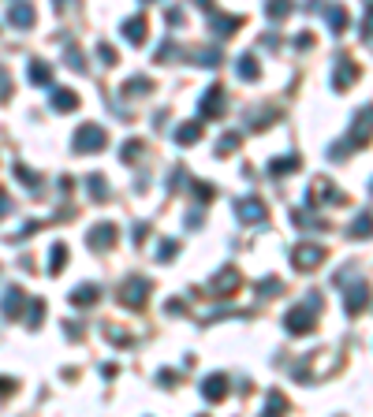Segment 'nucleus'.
Returning <instances> with one entry per match:
<instances>
[{
    "mask_svg": "<svg viewBox=\"0 0 373 417\" xmlns=\"http://www.w3.org/2000/svg\"><path fill=\"white\" fill-rule=\"evenodd\" d=\"M310 324H314V317H310L306 309H295V313L288 317V328H291V332H310Z\"/></svg>",
    "mask_w": 373,
    "mask_h": 417,
    "instance_id": "nucleus-6",
    "label": "nucleus"
},
{
    "mask_svg": "<svg viewBox=\"0 0 373 417\" xmlns=\"http://www.w3.org/2000/svg\"><path fill=\"white\" fill-rule=\"evenodd\" d=\"M52 105H57V108H75V105H79V97H75V94H68V90H60V94L52 97Z\"/></svg>",
    "mask_w": 373,
    "mask_h": 417,
    "instance_id": "nucleus-10",
    "label": "nucleus"
},
{
    "mask_svg": "<svg viewBox=\"0 0 373 417\" xmlns=\"http://www.w3.org/2000/svg\"><path fill=\"white\" fill-rule=\"evenodd\" d=\"M49 75H52L49 63H30V79L34 82H49Z\"/></svg>",
    "mask_w": 373,
    "mask_h": 417,
    "instance_id": "nucleus-11",
    "label": "nucleus"
},
{
    "mask_svg": "<svg viewBox=\"0 0 373 417\" xmlns=\"http://www.w3.org/2000/svg\"><path fill=\"white\" fill-rule=\"evenodd\" d=\"M94 298H97V287H90V283H86V287H79V291L71 294V302H75V305H90Z\"/></svg>",
    "mask_w": 373,
    "mask_h": 417,
    "instance_id": "nucleus-9",
    "label": "nucleus"
},
{
    "mask_svg": "<svg viewBox=\"0 0 373 417\" xmlns=\"http://www.w3.org/2000/svg\"><path fill=\"white\" fill-rule=\"evenodd\" d=\"M8 209H12V205H8V194H4V190H0V216H4V212H8Z\"/></svg>",
    "mask_w": 373,
    "mask_h": 417,
    "instance_id": "nucleus-17",
    "label": "nucleus"
},
{
    "mask_svg": "<svg viewBox=\"0 0 373 417\" xmlns=\"http://www.w3.org/2000/svg\"><path fill=\"white\" fill-rule=\"evenodd\" d=\"M366 34H373V12L366 15Z\"/></svg>",
    "mask_w": 373,
    "mask_h": 417,
    "instance_id": "nucleus-18",
    "label": "nucleus"
},
{
    "mask_svg": "<svg viewBox=\"0 0 373 417\" xmlns=\"http://www.w3.org/2000/svg\"><path fill=\"white\" fill-rule=\"evenodd\" d=\"M198 134H202V131H198L194 123H187L183 131H179V142H198Z\"/></svg>",
    "mask_w": 373,
    "mask_h": 417,
    "instance_id": "nucleus-14",
    "label": "nucleus"
},
{
    "mask_svg": "<svg viewBox=\"0 0 373 417\" xmlns=\"http://www.w3.org/2000/svg\"><path fill=\"white\" fill-rule=\"evenodd\" d=\"M123 38L134 41V45H142V41H145V23H142V19H131V23L123 26Z\"/></svg>",
    "mask_w": 373,
    "mask_h": 417,
    "instance_id": "nucleus-7",
    "label": "nucleus"
},
{
    "mask_svg": "<svg viewBox=\"0 0 373 417\" xmlns=\"http://www.w3.org/2000/svg\"><path fill=\"white\" fill-rule=\"evenodd\" d=\"M299 168V156H288V161H272V172H291Z\"/></svg>",
    "mask_w": 373,
    "mask_h": 417,
    "instance_id": "nucleus-12",
    "label": "nucleus"
},
{
    "mask_svg": "<svg viewBox=\"0 0 373 417\" xmlns=\"http://www.w3.org/2000/svg\"><path fill=\"white\" fill-rule=\"evenodd\" d=\"M63 257H68V250H63V246H52V272H60V268H63Z\"/></svg>",
    "mask_w": 373,
    "mask_h": 417,
    "instance_id": "nucleus-13",
    "label": "nucleus"
},
{
    "mask_svg": "<svg viewBox=\"0 0 373 417\" xmlns=\"http://www.w3.org/2000/svg\"><path fill=\"white\" fill-rule=\"evenodd\" d=\"M243 220H265V209H261V201H243Z\"/></svg>",
    "mask_w": 373,
    "mask_h": 417,
    "instance_id": "nucleus-8",
    "label": "nucleus"
},
{
    "mask_svg": "<svg viewBox=\"0 0 373 417\" xmlns=\"http://www.w3.org/2000/svg\"><path fill=\"white\" fill-rule=\"evenodd\" d=\"M19 309H23V291L15 287V291L4 294V317H19Z\"/></svg>",
    "mask_w": 373,
    "mask_h": 417,
    "instance_id": "nucleus-5",
    "label": "nucleus"
},
{
    "mask_svg": "<svg viewBox=\"0 0 373 417\" xmlns=\"http://www.w3.org/2000/svg\"><path fill=\"white\" fill-rule=\"evenodd\" d=\"M8 19H12L19 30H26V26H34V8L26 4V0H19V4H12V12H8Z\"/></svg>",
    "mask_w": 373,
    "mask_h": 417,
    "instance_id": "nucleus-2",
    "label": "nucleus"
},
{
    "mask_svg": "<svg viewBox=\"0 0 373 417\" xmlns=\"http://www.w3.org/2000/svg\"><path fill=\"white\" fill-rule=\"evenodd\" d=\"M321 250H317V246H303V250H299V254H295V261H299V268H314L317 261H321Z\"/></svg>",
    "mask_w": 373,
    "mask_h": 417,
    "instance_id": "nucleus-4",
    "label": "nucleus"
},
{
    "mask_svg": "<svg viewBox=\"0 0 373 417\" xmlns=\"http://www.w3.org/2000/svg\"><path fill=\"white\" fill-rule=\"evenodd\" d=\"M202 395L209 398V403L224 398V395H228V376H209V380H205V387H202Z\"/></svg>",
    "mask_w": 373,
    "mask_h": 417,
    "instance_id": "nucleus-3",
    "label": "nucleus"
},
{
    "mask_svg": "<svg viewBox=\"0 0 373 417\" xmlns=\"http://www.w3.org/2000/svg\"><path fill=\"white\" fill-rule=\"evenodd\" d=\"M12 391H15V384L8 376H0V395H12Z\"/></svg>",
    "mask_w": 373,
    "mask_h": 417,
    "instance_id": "nucleus-16",
    "label": "nucleus"
},
{
    "mask_svg": "<svg viewBox=\"0 0 373 417\" xmlns=\"http://www.w3.org/2000/svg\"><path fill=\"white\" fill-rule=\"evenodd\" d=\"M75 145L83 153H94V150H101L105 145V131L101 127H94V123H86V127H79V134H75Z\"/></svg>",
    "mask_w": 373,
    "mask_h": 417,
    "instance_id": "nucleus-1",
    "label": "nucleus"
},
{
    "mask_svg": "<svg viewBox=\"0 0 373 417\" xmlns=\"http://www.w3.org/2000/svg\"><path fill=\"white\" fill-rule=\"evenodd\" d=\"M239 71H243V79H254V75H258V63H254V60H243Z\"/></svg>",
    "mask_w": 373,
    "mask_h": 417,
    "instance_id": "nucleus-15",
    "label": "nucleus"
}]
</instances>
